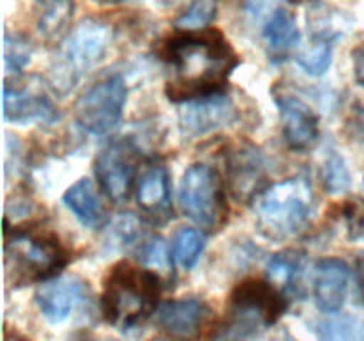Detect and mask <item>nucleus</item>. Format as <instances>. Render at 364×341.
Instances as JSON below:
<instances>
[{
    "mask_svg": "<svg viewBox=\"0 0 364 341\" xmlns=\"http://www.w3.org/2000/svg\"><path fill=\"white\" fill-rule=\"evenodd\" d=\"M350 237L355 240H364V213L361 215H350Z\"/></svg>",
    "mask_w": 364,
    "mask_h": 341,
    "instance_id": "obj_31",
    "label": "nucleus"
},
{
    "mask_svg": "<svg viewBox=\"0 0 364 341\" xmlns=\"http://www.w3.org/2000/svg\"><path fill=\"white\" fill-rule=\"evenodd\" d=\"M91 290L87 281L77 276H60L43 283L36 291V302L48 322L63 323L89 301Z\"/></svg>",
    "mask_w": 364,
    "mask_h": 341,
    "instance_id": "obj_10",
    "label": "nucleus"
},
{
    "mask_svg": "<svg viewBox=\"0 0 364 341\" xmlns=\"http://www.w3.org/2000/svg\"><path fill=\"white\" fill-rule=\"evenodd\" d=\"M68 252L48 231L18 229L6 240L7 274L14 283H46L66 266Z\"/></svg>",
    "mask_w": 364,
    "mask_h": 341,
    "instance_id": "obj_6",
    "label": "nucleus"
},
{
    "mask_svg": "<svg viewBox=\"0 0 364 341\" xmlns=\"http://www.w3.org/2000/svg\"><path fill=\"white\" fill-rule=\"evenodd\" d=\"M127 82L121 75H109L89 87L75 103V119L92 135H107L123 119Z\"/></svg>",
    "mask_w": 364,
    "mask_h": 341,
    "instance_id": "obj_8",
    "label": "nucleus"
},
{
    "mask_svg": "<svg viewBox=\"0 0 364 341\" xmlns=\"http://www.w3.org/2000/svg\"><path fill=\"white\" fill-rule=\"evenodd\" d=\"M98 2H105V4H121V2H127V0H98Z\"/></svg>",
    "mask_w": 364,
    "mask_h": 341,
    "instance_id": "obj_35",
    "label": "nucleus"
},
{
    "mask_svg": "<svg viewBox=\"0 0 364 341\" xmlns=\"http://www.w3.org/2000/svg\"><path fill=\"white\" fill-rule=\"evenodd\" d=\"M284 308V295L269 281H244L231 293L224 325L226 341H245L258 336L279 320Z\"/></svg>",
    "mask_w": 364,
    "mask_h": 341,
    "instance_id": "obj_5",
    "label": "nucleus"
},
{
    "mask_svg": "<svg viewBox=\"0 0 364 341\" xmlns=\"http://www.w3.org/2000/svg\"><path fill=\"white\" fill-rule=\"evenodd\" d=\"M75 0H39L38 28L45 38H55L73 16Z\"/></svg>",
    "mask_w": 364,
    "mask_h": 341,
    "instance_id": "obj_23",
    "label": "nucleus"
},
{
    "mask_svg": "<svg viewBox=\"0 0 364 341\" xmlns=\"http://www.w3.org/2000/svg\"><path fill=\"white\" fill-rule=\"evenodd\" d=\"M164 60L171 70L166 92L180 103L223 94L228 78L238 66L230 41L215 28L173 36L164 46Z\"/></svg>",
    "mask_w": 364,
    "mask_h": 341,
    "instance_id": "obj_1",
    "label": "nucleus"
},
{
    "mask_svg": "<svg viewBox=\"0 0 364 341\" xmlns=\"http://www.w3.org/2000/svg\"><path fill=\"white\" fill-rule=\"evenodd\" d=\"M32 43L21 32H6L4 39V57H6L7 75H20L27 67L32 57Z\"/></svg>",
    "mask_w": 364,
    "mask_h": 341,
    "instance_id": "obj_27",
    "label": "nucleus"
},
{
    "mask_svg": "<svg viewBox=\"0 0 364 341\" xmlns=\"http://www.w3.org/2000/svg\"><path fill=\"white\" fill-rule=\"evenodd\" d=\"M230 176L233 194L238 199H256L265 188L262 187L265 181L263 170V156L252 146L238 148L231 155Z\"/></svg>",
    "mask_w": 364,
    "mask_h": 341,
    "instance_id": "obj_17",
    "label": "nucleus"
},
{
    "mask_svg": "<svg viewBox=\"0 0 364 341\" xmlns=\"http://www.w3.org/2000/svg\"><path fill=\"white\" fill-rule=\"evenodd\" d=\"M304 266L306 256L302 252L294 251V249L277 252L269 259V265H267L269 283L276 286L284 297L301 293Z\"/></svg>",
    "mask_w": 364,
    "mask_h": 341,
    "instance_id": "obj_20",
    "label": "nucleus"
},
{
    "mask_svg": "<svg viewBox=\"0 0 364 341\" xmlns=\"http://www.w3.org/2000/svg\"><path fill=\"white\" fill-rule=\"evenodd\" d=\"M315 192L308 176L287 178L255 199L256 227L265 238L283 242L301 233L315 213Z\"/></svg>",
    "mask_w": 364,
    "mask_h": 341,
    "instance_id": "obj_3",
    "label": "nucleus"
},
{
    "mask_svg": "<svg viewBox=\"0 0 364 341\" xmlns=\"http://www.w3.org/2000/svg\"><path fill=\"white\" fill-rule=\"evenodd\" d=\"M153 341H173V340H167V337H156V340Z\"/></svg>",
    "mask_w": 364,
    "mask_h": 341,
    "instance_id": "obj_37",
    "label": "nucleus"
},
{
    "mask_svg": "<svg viewBox=\"0 0 364 341\" xmlns=\"http://www.w3.org/2000/svg\"><path fill=\"white\" fill-rule=\"evenodd\" d=\"M137 149L128 142H112L95 160V173L100 188L112 202H124L134 190L137 178Z\"/></svg>",
    "mask_w": 364,
    "mask_h": 341,
    "instance_id": "obj_9",
    "label": "nucleus"
},
{
    "mask_svg": "<svg viewBox=\"0 0 364 341\" xmlns=\"http://www.w3.org/2000/svg\"><path fill=\"white\" fill-rule=\"evenodd\" d=\"M276 103L281 114L283 135L288 148L295 151L309 149L320 135L318 114L309 107L304 99L297 98L290 92H276Z\"/></svg>",
    "mask_w": 364,
    "mask_h": 341,
    "instance_id": "obj_13",
    "label": "nucleus"
},
{
    "mask_svg": "<svg viewBox=\"0 0 364 341\" xmlns=\"http://www.w3.org/2000/svg\"><path fill=\"white\" fill-rule=\"evenodd\" d=\"M137 205L155 224H164L173 217L171 176L164 163H149L135 185Z\"/></svg>",
    "mask_w": 364,
    "mask_h": 341,
    "instance_id": "obj_14",
    "label": "nucleus"
},
{
    "mask_svg": "<svg viewBox=\"0 0 364 341\" xmlns=\"http://www.w3.org/2000/svg\"><path fill=\"white\" fill-rule=\"evenodd\" d=\"M320 178L329 194H343L350 188L352 176L343 156L334 148H327L320 166Z\"/></svg>",
    "mask_w": 364,
    "mask_h": 341,
    "instance_id": "obj_24",
    "label": "nucleus"
},
{
    "mask_svg": "<svg viewBox=\"0 0 364 341\" xmlns=\"http://www.w3.org/2000/svg\"><path fill=\"white\" fill-rule=\"evenodd\" d=\"M350 279V269L340 258H323L315 266L313 293L315 302L323 313L334 315L343 305Z\"/></svg>",
    "mask_w": 364,
    "mask_h": 341,
    "instance_id": "obj_16",
    "label": "nucleus"
},
{
    "mask_svg": "<svg viewBox=\"0 0 364 341\" xmlns=\"http://www.w3.org/2000/svg\"><path fill=\"white\" fill-rule=\"evenodd\" d=\"M274 0H244V11L255 23L263 25L276 9Z\"/></svg>",
    "mask_w": 364,
    "mask_h": 341,
    "instance_id": "obj_29",
    "label": "nucleus"
},
{
    "mask_svg": "<svg viewBox=\"0 0 364 341\" xmlns=\"http://www.w3.org/2000/svg\"><path fill=\"white\" fill-rule=\"evenodd\" d=\"M87 341H114L110 337H96V340H87Z\"/></svg>",
    "mask_w": 364,
    "mask_h": 341,
    "instance_id": "obj_36",
    "label": "nucleus"
},
{
    "mask_svg": "<svg viewBox=\"0 0 364 341\" xmlns=\"http://www.w3.org/2000/svg\"><path fill=\"white\" fill-rule=\"evenodd\" d=\"M333 63V41L311 39V45L297 55V64L304 73L311 77H322L329 71Z\"/></svg>",
    "mask_w": 364,
    "mask_h": 341,
    "instance_id": "obj_25",
    "label": "nucleus"
},
{
    "mask_svg": "<svg viewBox=\"0 0 364 341\" xmlns=\"http://www.w3.org/2000/svg\"><path fill=\"white\" fill-rule=\"evenodd\" d=\"M6 341H27V340H25V337H21V336H18V334H7Z\"/></svg>",
    "mask_w": 364,
    "mask_h": 341,
    "instance_id": "obj_34",
    "label": "nucleus"
},
{
    "mask_svg": "<svg viewBox=\"0 0 364 341\" xmlns=\"http://www.w3.org/2000/svg\"><path fill=\"white\" fill-rule=\"evenodd\" d=\"M135 258L146 266L156 269V272H169L171 269V258L167 252L166 244L162 238L155 233H144V237L135 244L132 249Z\"/></svg>",
    "mask_w": 364,
    "mask_h": 341,
    "instance_id": "obj_26",
    "label": "nucleus"
},
{
    "mask_svg": "<svg viewBox=\"0 0 364 341\" xmlns=\"http://www.w3.org/2000/svg\"><path fill=\"white\" fill-rule=\"evenodd\" d=\"M316 341H364V322L354 315H338L315 323Z\"/></svg>",
    "mask_w": 364,
    "mask_h": 341,
    "instance_id": "obj_21",
    "label": "nucleus"
},
{
    "mask_svg": "<svg viewBox=\"0 0 364 341\" xmlns=\"http://www.w3.org/2000/svg\"><path fill=\"white\" fill-rule=\"evenodd\" d=\"M352 63H354V77L361 87H364V43L354 48L352 52Z\"/></svg>",
    "mask_w": 364,
    "mask_h": 341,
    "instance_id": "obj_30",
    "label": "nucleus"
},
{
    "mask_svg": "<svg viewBox=\"0 0 364 341\" xmlns=\"http://www.w3.org/2000/svg\"><path fill=\"white\" fill-rule=\"evenodd\" d=\"M355 276H358V286L364 298V256L358 259V266H355Z\"/></svg>",
    "mask_w": 364,
    "mask_h": 341,
    "instance_id": "obj_32",
    "label": "nucleus"
},
{
    "mask_svg": "<svg viewBox=\"0 0 364 341\" xmlns=\"http://www.w3.org/2000/svg\"><path fill=\"white\" fill-rule=\"evenodd\" d=\"M156 318L160 327L174 340L198 341L212 318V309L198 297L174 298L160 305Z\"/></svg>",
    "mask_w": 364,
    "mask_h": 341,
    "instance_id": "obj_11",
    "label": "nucleus"
},
{
    "mask_svg": "<svg viewBox=\"0 0 364 341\" xmlns=\"http://www.w3.org/2000/svg\"><path fill=\"white\" fill-rule=\"evenodd\" d=\"M171 2H173V0H171Z\"/></svg>",
    "mask_w": 364,
    "mask_h": 341,
    "instance_id": "obj_39",
    "label": "nucleus"
},
{
    "mask_svg": "<svg viewBox=\"0 0 364 341\" xmlns=\"http://www.w3.org/2000/svg\"><path fill=\"white\" fill-rule=\"evenodd\" d=\"M288 2H291V4H301V2H304V0H288Z\"/></svg>",
    "mask_w": 364,
    "mask_h": 341,
    "instance_id": "obj_38",
    "label": "nucleus"
},
{
    "mask_svg": "<svg viewBox=\"0 0 364 341\" xmlns=\"http://www.w3.org/2000/svg\"><path fill=\"white\" fill-rule=\"evenodd\" d=\"M160 276L155 270L117 263L112 266L102 293V315L110 325L121 330L144 323L156 311Z\"/></svg>",
    "mask_w": 364,
    "mask_h": 341,
    "instance_id": "obj_2",
    "label": "nucleus"
},
{
    "mask_svg": "<svg viewBox=\"0 0 364 341\" xmlns=\"http://www.w3.org/2000/svg\"><path fill=\"white\" fill-rule=\"evenodd\" d=\"M180 206L192 222L208 231H219L230 212L220 174L203 162L187 167L180 183Z\"/></svg>",
    "mask_w": 364,
    "mask_h": 341,
    "instance_id": "obj_7",
    "label": "nucleus"
},
{
    "mask_svg": "<svg viewBox=\"0 0 364 341\" xmlns=\"http://www.w3.org/2000/svg\"><path fill=\"white\" fill-rule=\"evenodd\" d=\"M262 36L265 41L267 53L272 63H283L288 59L295 46L301 41L297 20L283 6H277L262 25Z\"/></svg>",
    "mask_w": 364,
    "mask_h": 341,
    "instance_id": "obj_18",
    "label": "nucleus"
},
{
    "mask_svg": "<svg viewBox=\"0 0 364 341\" xmlns=\"http://www.w3.org/2000/svg\"><path fill=\"white\" fill-rule=\"evenodd\" d=\"M114 43V27L100 18H84L60 41L50 66V85L68 94L82 75L98 66Z\"/></svg>",
    "mask_w": 364,
    "mask_h": 341,
    "instance_id": "obj_4",
    "label": "nucleus"
},
{
    "mask_svg": "<svg viewBox=\"0 0 364 341\" xmlns=\"http://www.w3.org/2000/svg\"><path fill=\"white\" fill-rule=\"evenodd\" d=\"M63 199L64 205L84 226L91 227V229H100L109 222V208L103 201V195L87 178L71 185L64 192Z\"/></svg>",
    "mask_w": 364,
    "mask_h": 341,
    "instance_id": "obj_19",
    "label": "nucleus"
},
{
    "mask_svg": "<svg viewBox=\"0 0 364 341\" xmlns=\"http://www.w3.org/2000/svg\"><path fill=\"white\" fill-rule=\"evenodd\" d=\"M206 245L205 234L194 227H181L171 242V256L180 269L191 270L198 263Z\"/></svg>",
    "mask_w": 364,
    "mask_h": 341,
    "instance_id": "obj_22",
    "label": "nucleus"
},
{
    "mask_svg": "<svg viewBox=\"0 0 364 341\" xmlns=\"http://www.w3.org/2000/svg\"><path fill=\"white\" fill-rule=\"evenodd\" d=\"M274 341H297V340H295V337L291 336V334H290V330H287V329H284V330H281L279 334H277V336H276V340H274Z\"/></svg>",
    "mask_w": 364,
    "mask_h": 341,
    "instance_id": "obj_33",
    "label": "nucleus"
},
{
    "mask_svg": "<svg viewBox=\"0 0 364 341\" xmlns=\"http://www.w3.org/2000/svg\"><path fill=\"white\" fill-rule=\"evenodd\" d=\"M217 14V0H194L183 14L176 20V25L183 31H201L208 27Z\"/></svg>",
    "mask_w": 364,
    "mask_h": 341,
    "instance_id": "obj_28",
    "label": "nucleus"
},
{
    "mask_svg": "<svg viewBox=\"0 0 364 341\" xmlns=\"http://www.w3.org/2000/svg\"><path fill=\"white\" fill-rule=\"evenodd\" d=\"M4 112L11 123H45L59 119V109L45 91L27 85H6L4 89Z\"/></svg>",
    "mask_w": 364,
    "mask_h": 341,
    "instance_id": "obj_15",
    "label": "nucleus"
},
{
    "mask_svg": "<svg viewBox=\"0 0 364 341\" xmlns=\"http://www.w3.org/2000/svg\"><path fill=\"white\" fill-rule=\"evenodd\" d=\"M235 119H237V109L224 92L181 103L180 116H178L181 134L187 139L203 137L210 131L228 126Z\"/></svg>",
    "mask_w": 364,
    "mask_h": 341,
    "instance_id": "obj_12",
    "label": "nucleus"
}]
</instances>
